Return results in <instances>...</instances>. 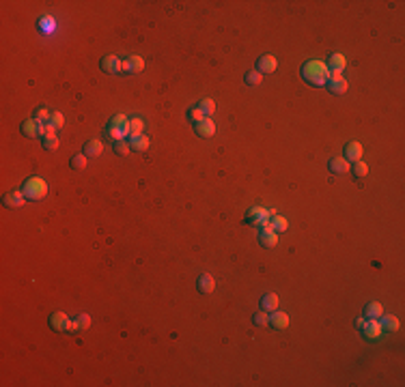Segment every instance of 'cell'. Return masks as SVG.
Listing matches in <instances>:
<instances>
[{
  "label": "cell",
  "instance_id": "1",
  "mask_svg": "<svg viewBox=\"0 0 405 387\" xmlns=\"http://www.w3.org/2000/svg\"><path fill=\"white\" fill-rule=\"evenodd\" d=\"M302 73V80L309 82L310 86H326L328 78H330V71H328L326 63L323 61H309L302 65L300 69Z\"/></svg>",
  "mask_w": 405,
  "mask_h": 387
},
{
  "label": "cell",
  "instance_id": "2",
  "mask_svg": "<svg viewBox=\"0 0 405 387\" xmlns=\"http://www.w3.org/2000/svg\"><path fill=\"white\" fill-rule=\"evenodd\" d=\"M48 189H50V187H48L46 179H41V177H28L24 181V185H22V194H24L28 200H32V203L46 198Z\"/></svg>",
  "mask_w": 405,
  "mask_h": 387
},
{
  "label": "cell",
  "instance_id": "3",
  "mask_svg": "<svg viewBox=\"0 0 405 387\" xmlns=\"http://www.w3.org/2000/svg\"><path fill=\"white\" fill-rule=\"evenodd\" d=\"M326 91L332 92V95H345V92H347V80H345L341 73L330 71V78L326 82Z\"/></svg>",
  "mask_w": 405,
  "mask_h": 387
},
{
  "label": "cell",
  "instance_id": "4",
  "mask_svg": "<svg viewBox=\"0 0 405 387\" xmlns=\"http://www.w3.org/2000/svg\"><path fill=\"white\" fill-rule=\"evenodd\" d=\"M274 213H269L267 209H261V206H255L246 213V224H255V226H265L267 220L272 217Z\"/></svg>",
  "mask_w": 405,
  "mask_h": 387
},
{
  "label": "cell",
  "instance_id": "5",
  "mask_svg": "<svg viewBox=\"0 0 405 387\" xmlns=\"http://www.w3.org/2000/svg\"><path fill=\"white\" fill-rule=\"evenodd\" d=\"M99 67H101V71H104V73L115 75V73H119L123 69V61L119 56H115V54H108V56L101 58Z\"/></svg>",
  "mask_w": 405,
  "mask_h": 387
},
{
  "label": "cell",
  "instance_id": "6",
  "mask_svg": "<svg viewBox=\"0 0 405 387\" xmlns=\"http://www.w3.org/2000/svg\"><path fill=\"white\" fill-rule=\"evenodd\" d=\"M360 331L364 334L366 340H377V338L384 334V329H381V325H380V320H377V319H366Z\"/></svg>",
  "mask_w": 405,
  "mask_h": 387
},
{
  "label": "cell",
  "instance_id": "7",
  "mask_svg": "<svg viewBox=\"0 0 405 387\" xmlns=\"http://www.w3.org/2000/svg\"><path fill=\"white\" fill-rule=\"evenodd\" d=\"M194 134H196L198 138H212L215 134V123L209 116H205L203 121L194 123Z\"/></svg>",
  "mask_w": 405,
  "mask_h": 387
},
{
  "label": "cell",
  "instance_id": "8",
  "mask_svg": "<svg viewBox=\"0 0 405 387\" xmlns=\"http://www.w3.org/2000/svg\"><path fill=\"white\" fill-rule=\"evenodd\" d=\"M259 243H261L265 250L276 248L278 245V232H274L272 228H269V224H265L263 226V230L259 232Z\"/></svg>",
  "mask_w": 405,
  "mask_h": 387
},
{
  "label": "cell",
  "instance_id": "9",
  "mask_svg": "<svg viewBox=\"0 0 405 387\" xmlns=\"http://www.w3.org/2000/svg\"><path fill=\"white\" fill-rule=\"evenodd\" d=\"M278 69V61H276V56H272V54H263L261 58L257 61V71L259 73H274Z\"/></svg>",
  "mask_w": 405,
  "mask_h": 387
},
{
  "label": "cell",
  "instance_id": "10",
  "mask_svg": "<svg viewBox=\"0 0 405 387\" xmlns=\"http://www.w3.org/2000/svg\"><path fill=\"white\" fill-rule=\"evenodd\" d=\"M143 69H144L143 56H136V54H132V56H127L125 61H123V69H121V71H125V73H140Z\"/></svg>",
  "mask_w": 405,
  "mask_h": 387
},
{
  "label": "cell",
  "instance_id": "11",
  "mask_svg": "<svg viewBox=\"0 0 405 387\" xmlns=\"http://www.w3.org/2000/svg\"><path fill=\"white\" fill-rule=\"evenodd\" d=\"M67 325H69V319L65 312H54L50 316V327L56 334H65V331H67Z\"/></svg>",
  "mask_w": 405,
  "mask_h": 387
},
{
  "label": "cell",
  "instance_id": "12",
  "mask_svg": "<svg viewBox=\"0 0 405 387\" xmlns=\"http://www.w3.org/2000/svg\"><path fill=\"white\" fill-rule=\"evenodd\" d=\"M326 67H328V71L343 73V69L347 67V58H345L343 54H330V58H328Z\"/></svg>",
  "mask_w": 405,
  "mask_h": 387
},
{
  "label": "cell",
  "instance_id": "13",
  "mask_svg": "<svg viewBox=\"0 0 405 387\" xmlns=\"http://www.w3.org/2000/svg\"><path fill=\"white\" fill-rule=\"evenodd\" d=\"M24 200H26V196L22 192H9L2 196V205L7 206V209H20V206L24 205Z\"/></svg>",
  "mask_w": 405,
  "mask_h": 387
},
{
  "label": "cell",
  "instance_id": "14",
  "mask_svg": "<svg viewBox=\"0 0 405 387\" xmlns=\"http://www.w3.org/2000/svg\"><path fill=\"white\" fill-rule=\"evenodd\" d=\"M196 288H198V293H203V295H209V293H214V288H215L214 275L201 273V275H198V280H196Z\"/></svg>",
  "mask_w": 405,
  "mask_h": 387
},
{
  "label": "cell",
  "instance_id": "15",
  "mask_svg": "<svg viewBox=\"0 0 405 387\" xmlns=\"http://www.w3.org/2000/svg\"><path fill=\"white\" fill-rule=\"evenodd\" d=\"M328 170H330L332 174H347L349 172V161L341 159V157H332L330 161H328Z\"/></svg>",
  "mask_w": 405,
  "mask_h": 387
},
{
  "label": "cell",
  "instance_id": "16",
  "mask_svg": "<svg viewBox=\"0 0 405 387\" xmlns=\"http://www.w3.org/2000/svg\"><path fill=\"white\" fill-rule=\"evenodd\" d=\"M269 325H272L274 329H278V331L287 329V327H289V314H285V312H278V310H274L272 316H269Z\"/></svg>",
  "mask_w": 405,
  "mask_h": 387
},
{
  "label": "cell",
  "instance_id": "17",
  "mask_svg": "<svg viewBox=\"0 0 405 387\" xmlns=\"http://www.w3.org/2000/svg\"><path fill=\"white\" fill-rule=\"evenodd\" d=\"M39 129H41V123L37 121V118H26V121L22 123V134H24L26 138H37V136H39Z\"/></svg>",
  "mask_w": 405,
  "mask_h": 387
},
{
  "label": "cell",
  "instance_id": "18",
  "mask_svg": "<svg viewBox=\"0 0 405 387\" xmlns=\"http://www.w3.org/2000/svg\"><path fill=\"white\" fill-rule=\"evenodd\" d=\"M345 159L347 161L362 159V144L360 142H347L345 144Z\"/></svg>",
  "mask_w": 405,
  "mask_h": 387
},
{
  "label": "cell",
  "instance_id": "19",
  "mask_svg": "<svg viewBox=\"0 0 405 387\" xmlns=\"http://www.w3.org/2000/svg\"><path fill=\"white\" fill-rule=\"evenodd\" d=\"M377 320H380V325H381V329L384 331H399V327H401L399 319L397 316H392V314H381Z\"/></svg>",
  "mask_w": 405,
  "mask_h": 387
},
{
  "label": "cell",
  "instance_id": "20",
  "mask_svg": "<svg viewBox=\"0 0 405 387\" xmlns=\"http://www.w3.org/2000/svg\"><path fill=\"white\" fill-rule=\"evenodd\" d=\"M381 314H384V306H381L380 301H371V303H366L364 310H362V316H364V319H380Z\"/></svg>",
  "mask_w": 405,
  "mask_h": 387
},
{
  "label": "cell",
  "instance_id": "21",
  "mask_svg": "<svg viewBox=\"0 0 405 387\" xmlns=\"http://www.w3.org/2000/svg\"><path fill=\"white\" fill-rule=\"evenodd\" d=\"M101 151H104V144H101V140H89V142L84 144V155L86 157H99L101 155Z\"/></svg>",
  "mask_w": 405,
  "mask_h": 387
},
{
  "label": "cell",
  "instance_id": "22",
  "mask_svg": "<svg viewBox=\"0 0 405 387\" xmlns=\"http://www.w3.org/2000/svg\"><path fill=\"white\" fill-rule=\"evenodd\" d=\"M149 144H151V140H149L144 134L136 136V138H129V146H132V151H136V153H143V151H147Z\"/></svg>",
  "mask_w": 405,
  "mask_h": 387
},
{
  "label": "cell",
  "instance_id": "23",
  "mask_svg": "<svg viewBox=\"0 0 405 387\" xmlns=\"http://www.w3.org/2000/svg\"><path fill=\"white\" fill-rule=\"evenodd\" d=\"M261 310H265V312H274V310H278V295H276V293H267V295H263Z\"/></svg>",
  "mask_w": 405,
  "mask_h": 387
},
{
  "label": "cell",
  "instance_id": "24",
  "mask_svg": "<svg viewBox=\"0 0 405 387\" xmlns=\"http://www.w3.org/2000/svg\"><path fill=\"white\" fill-rule=\"evenodd\" d=\"M127 116L125 114H115V116L110 118V123H108V127H112V129H121V132H125L127 134Z\"/></svg>",
  "mask_w": 405,
  "mask_h": 387
},
{
  "label": "cell",
  "instance_id": "25",
  "mask_svg": "<svg viewBox=\"0 0 405 387\" xmlns=\"http://www.w3.org/2000/svg\"><path fill=\"white\" fill-rule=\"evenodd\" d=\"M143 129H144V123H143V118H132L129 121V125H127V136L129 138H136V136H140L143 134Z\"/></svg>",
  "mask_w": 405,
  "mask_h": 387
},
{
  "label": "cell",
  "instance_id": "26",
  "mask_svg": "<svg viewBox=\"0 0 405 387\" xmlns=\"http://www.w3.org/2000/svg\"><path fill=\"white\" fill-rule=\"evenodd\" d=\"M287 220H285L283 215H272V222H269V228H272L274 232H285L287 230Z\"/></svg>",
  "mask_w": 405,
  "mask_h": 387
},
{
  "label": "cell",
  "instance_id": "27",
  "mask_svg": "<svg viewBox=\"0 0 405 387\" xmlns=\"http://www.w3.org/2000/svg\"><path fill=\"white\" fill-rule=\"evenodd\" d=\"M196 108L203 112V116H212V114L215 112V101L214 99H203V101L196 103Z\"/></svg>",
  "mask_w": 405,
  "mask_h": 387
},
{
  "label": "cell",
  "instance_id": "28",
  "mask_svg": "<svg viewBox=\"0 0 405 387\" xmlns=\"http://www.w3.org/2000/svg\"><path fill=\"white\" fill-rule=\"evenodd\" d=\"M352 172H354V177H356V179H364L366 174H369V166H366L362 159H358V161H354Z\"/></svg>",
  "mask_w": 405,
  "mask_h": 387
},
{
  "label": "cell",
  "instance_id": "29",
  "mask_svg": "<svg viewBox=\"0 0 405 387\" xmlns=\"http://www.w3.org/2000/svg\"><path fill=\"white\" fill-rule=\"evenodd\" d=\"M112 149H115V153H119V155L125 157L129 151H132V146H129V142H127L125 138H123V140H117V142H112Z\"/></svg>",
  "mask_w": 405,
  "mask_h": 387
},
{
  "label": "cell",
  "instance_id": "30",
  "mask_svg": "<svg viewBox=\"0 0 405 387\" xmlns=\"http://www.w3.org/2000/svg\"><path fill=\"white\" fill-rule=\"evenodd\" d=\"M252 323H255L257 327H267L269 325V314L265 312V310L255 312V314H252Z\"/></svg>",
  "mask_w": 405,
  "mask_h": 387
},
{
  "label": "cell",
  "instance_id": "31",
  "mask_svg": "<svg viewBox=\"0 0 405 387\" xmlns=\"http://www.w3.org/2000/svg\"><path fill=\"white\" fill-rule=\"evenodd\" d=\"M86 159H89V157H86L84 153L73 155L71 157V168H73V170H84V168H86Z\"/></svg>",
  "mask_w": 405,
  "mask_h": 387
},
{
  "label": "cell",
  "instance_id": "32",
  "mask_svg": "<svg viewBox=\"0 0 405 387\" xmlns=\"http://www.w3.org/2000/svg\"><path fill=\"white\" fill-rule=\"evenodd\" d=\"M75 325H78L80 331H86L91 327V316L89 314H78L75 316Z\"/></svg>",
  "mask_w": 405,
  "mask_h": 387
},
{
  "label": "cell",
  "instance_id": "33",
  "mask_svg": "<svg viewBox=\"0 0 405 387\" xmlns=\"http://www.w3.org/2000/svg\"><path fill=\"white\" fill-rule=\"evenodd\" d=\"M244 80H246L248 86H259V84H261V80H263V75L259 71H248Z\"/></svg>",
  "mask_w": 405,
  "mask_h": 387
},
{
  "label": "cell",
  "instance_id": "34",
  "mask_svg": "<svg viewBox=\"0 0 405 387\" xmlns=\"http://www.w3.org/2000/svg\"><path fill=\"white\" fill-rule=\"evenodd\" d=\"M50 116H52V112H48V108H37L32 118H37L39 123H50Z\"/></svg>",
  "mask_w": 405,
  "mask_h": 387
},
{
  "label": "cell",
  "instance_id": "35",
  "mask_svg": "<svg viewBox=\"0 0 405 387\" xmlns=\"http://www.w3.org/2000/svg\"><path fill=\"white\" fill-rule=\"evenodd\" d=\"M50 125H52V127H56V129L65 127V116H63L61 112H52V116H50Z\"/></svg>",
  "mask_w": 405,
  "mask_h": 387
},
{
  "label": "cell",
  "instance_id": "36",
  "mask_svg": "<svg viewBox=\"0 0 405 387\" xmlns=\"http://www.w3.org/2000/svg\"><path fill=\"white\" fill-rule=\"evenodd\" d=\"M43 149L46 151H56L58 149V138L52 136V138H43Z\"/></svg>",
  "mask_w": 405,
  "mask_h": 387
},
{
  "label": "cell",
  "instance_id": "37",
  "mask_svg": "<svg viewBox=\"0 0 405 387\" xmlns=\"http://www.w3.org/2000/svg\"><path fill=\"white\" fill-rule=\"evenodd\" d=\"M188 118H190V121H192V125H194V123L203 121V118H205V116H203V112H201V110H198V108H196V106H194V108H190V112H188Z\"/></svg>",
  "mask_w": 405,
  "mask_h": 387
},
{
  "label": "cell",
  "instance_id": "38",
  "mask_svg": "<svg viewBox=\"0 0 405 387\" xmlns=\"http://www.w3.org/2000/svg\"><path fill=\"white\" fill-rule=\"evenodd\" d=\"M78 325H75V320H69V325H67V334H78Z\"/></svg>",
  "mask_w": 405,
  "mask_h": 387
},
{
  "label": "cell",
  "instance_id": "39",
  "mask_svg": "<svg viewBox=\"0 0 405 387\" xmlns=\"http://www.w3.org/2000/svg\"><path fill=\"white\" fill-rule=\"evenodd\" d=\"M364 320H366V319H364V316H362V319H356V327H358V329H362Z\"/></svg>",
  "mask_w": 405,
  "mask_h": 387
}]
</instances>
